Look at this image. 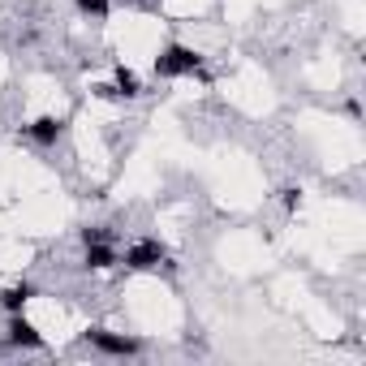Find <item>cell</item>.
I'll return each mask as SVG.
<instances>
[{"instance_id":"obj_1","label":"cell","mask_w":366,"mask_h":366,"mask_svg":"<svg viewBox=\"0 0 366 366\" xmlns=\"http://www.w3.org/2000/svg\"><path fill=\"white\" fill-rule=\"evenodd\" d=\"M198 69V57H194V52L190 47H168L164 52V57L160 61H155V74H160V78H177V74H194Z\"/></svg>"},{"instance_id":"obj_2","label":"cell","mask_w":366,"mask_h":366,"mask_svg":"<svg viewBox=\"0 0 366 366\" xmlns=\"http://www.w3.org/2000/svg\"><path fill=\"white\" fill-rule=\"evenodd\" d=\"M160 258H164V246H160V241H138V246L125 254V263H130L134 272H147V268L160 263Z\"/></svg>"},{"instance_id":"obj_3","label":"cell","mask_w":366,"mask_h":366,"mask_svg":"<svg viewBox=\"0 0 366 366\" xmlns=\"http://www.w3.org/2000/svg\"><path fill=\"white\" fill-rule=\"evenodd\" d=\"M91 341H95L103 353H134V349H138L130 336H113V332H103V328H95V332H91Z\"/></svg>"},{"instance_id":"obj_4","label":"cell","mask_w":366,"mask_h":366,"mask_svg":"<svg viewBox=\"0 0 366 366\" xmlns=\"http://www.w3.org/2000/svg\"><path fill=\"white\" fill-rule=\"evenodd\" d=\"M30 138H35V142H57V138H61V121H57V117H39V121L30 125Z\"/></svg>"},{"instance_id":"obj_5","label":"cell","mask_w":366,"mask_h":366,"mask_svg":"<svg viewBox=\"0 0 366 366\" xmlns=\"http://www.w3.org/2000/svg\"><path fill=\"white\" fill-rule=\"evenodd\" d=\"M86 268H95V272L99 268H113V250L103 246V241H91L86 246Z\"/></svg>"},{"instance_id":"obj_6","label":"cell","mask_w":366,"mask_h":366,"mask_svg":"<svg viewBox=\"0 0 366 366\" xmlns=\"http://www.w3.org/2000/svg\"><path fill=\"white\" fill-rule=\"evenodd\" d=\"M9 336L18 341V345H43V336L26 324V319H13V328H9Z\"/></svg>"},{"instance_id":"obj_7","label":"cell","mask_w":366,"mask_h":366,"mask_svg":"<svg viewBox=\"0 0 366 366\" xmlns=\"http://www.w3.org/2000/svg\"><path fill=\"white\" fill-rule=\"evenodd\" d=\"M30 297H35V289H30V285H13V289H5V306H9V310H22Z\"/></svg>"},{"instance_id":"obj_8","label":"cell","mask_w":366,"mask_h":366,"mask_svg":"<svg viewBox=\"0 0 366 366\" xmlns=\"http://www.w3.org/2000/svg\"><path fill=\"white\" fill-rule=\"evenodd\" d=\"M117 91H121V95H138V78H134V69H125V65L117 69Z\"/></svg>"},{"instance_id":"obj_9","label":"cell","mask_w":366,"mask_h":366,"mask_svg":"<svg viewBox=\"0 0 366 366\" xmlns=\"http://www.w3.org/2000/svg\"><path fill=\"white\" fill-rule=\"evenodd\" d=\"M82 5V13H91V18H103L108 13V0H78Z\"/></svg>"}]
</instances>
